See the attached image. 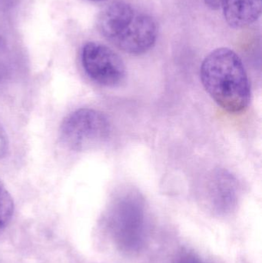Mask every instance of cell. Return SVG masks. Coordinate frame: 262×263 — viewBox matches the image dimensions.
<instances>
[{
  "label": "cell",
  "instance_id": "3",
  "mask_svg": "<svg viewBox=\"0 0 262 263\" xmlns=\"http://www.w3.org/2000/svg\"><path fill=\"white\" fill-rule=\"evenodd\" d=\"M145 209L143 197L133 190L123 192L112 202L111 227L123 251L133 253L143 247L146 228Z\"/></svg>",
  "mask_w": 262,
  "mask_h": 263
},
{
  "label": "cell",
  "instance_id": "11",
  "mask_svg": "<svg viewBox=\"0 0 262 263\" xmlns=\"http://www.w3.org/2000/svg\"><path fill=\"white\" fill-rule=\"evenodd\" d=\"M89 1L95 2V3H98V2H103L105 1V0H89Z\"/></svg>",
  "mask_w": 262,
  "mask_h": 263
},
{
  "label": "cell",
  "instance_id": "1",
  "mask_svg": "<svg viewBox=\"0 0 262 263\" xmlns=\"http://www.w3.org/2000/svg\"><path fill=\"white\" fill-rule=\"evenodd\" d=\"M200 78L206 92L223 109L237 114L247 109L252 92L244 64L236 52L218 48L203 60Z\"/></svg>",
  "mask_w": 262,
  "mask_h": 263
},
{
  "label": "cell",
  "instance_id": "4",
  "mask_svg": "<svg viewBox=\"0 0 262 263\" xmlns=\"http://www.w3.org/2000/svg\"><path fill=\"white\" fill-rule=\"evenodd\" d=\"M111 125L99 111L83 108L67 116L60 126V137L65 145L73 151L84 152L98 148L109 138Z\"/></svg>",
  "mask_w": 262,
  "mask_h": 263
},
{
  "label": "cell",
  "instance_id": "6",
  "mask_svg": "<svg viewBox=\"0 0 262 263\" xmlns=\"http://www.w3.org/2000/svg\"><path fill=\"white\" fill-rule=\"evenodd\" d=\"M209 9L221 11L225 20L233 28L253 24L261 13V0H204Z\"/></svg>",
  "mask_w": 262,
  "mask_h": 263
},
{
  "label": "cell",
  "instance_id": "8",
  "mask_svg": "<svg viewBox=\"0 0 262 263\" xmlns=\"http://www.w3.org/2000/svg\"><path fill=\"white\" fill-rule=\"evenodd\" d=\"M13 213V199L0 181V234L6 230L12 220Z\"/></svg>",
  "mask_w": 262,
  "mask_h": 263
},
{
  "label": "cell",
  "instance_id": "9",
  "mask_svg": "<svg viewBox=\"0 0 262 263\" xmlns=\"http://www.w3.org/2000/svg\"><path fill=\"white\" fill-rule=\"evenodd\" d=\"M176 263H203V262L194 253L183 252L177 259Z\"/></svg>",
  "mask_w": 262,
  "mask_h": 263
},
{
  "label": "cell",
  "instance_id": "5",
  "mask_svg": "<svg viewBox=\"0 0 262 263\" xmlns=\"http://www.w3.org/2000/svg\"><path fill=\"white\" fill-rule=\"evenodd\" d=\"M82 63L89 78L101 86L116 87L126 79L124 62L116 52L101 43L89 42L85 44Z\"/></svg>",
  "mask_w": 262,
  "mask_h": 263
},
{
  "label": "cell",
  "instance_id": "2",
  "mask_svg": "<svg viewBox=\"0 0 262 263\" xmlns=\"http://www.w3.org/2000/svg\"><path fill=\"white\" fill-rule=\"evenodd\" d=\"M98 27L108 41L132 55L150 50L158 36L155 20L123 1L113 2L105 8L98 17Z\"/></svg>",
  "mask_w": 262,
  "mask_h": 263
},
{
  "label": "cell",
  "instance_id": "10",
  "mask_svg": "<svg viewBox=\"0 0 262 263\" xmlns=\"http://www.w3.org/2000/svg\"><path fill=\"white\" fill-rule=\"evenodd\" d=\"M8 137L3 126L0 125V159H3L8 151Z\"/></svg>",
  "mask_w": 262,
  "mask_h": 263
},
{
  "label": "cell",
  "instance_id": "7",
  "mask_svg": "<svg viewBox=\"0 0 262 263\" xmlns=\"http://www.w3.org/2000/svg\"><path fill=\"white\" fill-rule=\"evenodd\" d=\"M207 184L209 199L217 211L226 213L235 206L238 185L232 173L227 170H216L211 175Z\"/></svg>",
  "mask_w": 262,
  "mask_h": 263
}]
</instances>
